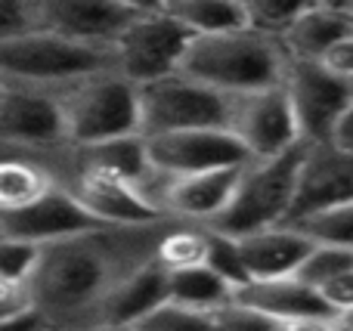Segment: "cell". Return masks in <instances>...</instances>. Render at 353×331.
I'll list each match as a JSON object with an SVG mask.
<instances>
[{
	"label": "cell",
	"mask_w": 353,
	"mask_h": 331,
	"mask_svg": "<svg viewBox=\"0 0 353 331\" xmlns=\"http://www.w3.org/2000/svg\"><path fill=\"white\" fill-rule=\"evenodd\" d=\"M171 220L134 226H93L37 248L25 279L28 307L53 331L90 325L99 303L134 273L152 264L155 242Z\"/></svg>",
	"instance_id": "cell-1"
},
{
	"label": "cell",
	"mask_w": 353,
	"mask_h": 331,
	"mask_svg": "<svg viewBox=\"0 0 353 331\" xmlns=\"http://www.w3.org/2000/svg\"><path fill=\"white\" fill-rule=\"evenodd\" d=\"M282 72H285V53L279 41L263 37L251 28L192 37L180 62V74L223 96L279 87Z\"/></svg>",
	"instance_id": "cell-2"
},
{
	"label": "cell",
	"mask_w": 353,
	"mask_h": 331,
	"mask_svg": "<svg viewBox=\"0 0 353 331\" xmlns=\"http://www.w3.org/2000/svg\"><path fill=\"white\" fill-rule=\"evenodd\" d=\"M50 93L59 105L65 146H97L137 134V87L112 68L84 74Z\"/></svg>",
	"instance_id": "cell-3"
},
{
	"label": "cell",
	"mask_w": 353,
	"mask_h": 331,
	"mask_svg": "<svg viewBox=\"0 0 353 331\" xmlns=\"http://www.w3.org/2000/svg\"><path fill=\"white\" fill-rule=\"evenodd\" d=\"M103 68H112V50L72 43L37 28L0 43V84L6 87L56 90Z\"/></svg>",
	"instance_id": "cell-4"
},
{
	"label": "cell",
	"mask_w": 353,
	"mask_h": 331,
	"mask_svg": "<svg viewBox=\"0 0 353 331\" xmlns=\"http://www.w3.org/2000/svg\"><path fill=\"white\" fill-rule=\"evenodd\" d=\"M301 142L294 149L273 158H248L239 167L232 195L226 202V208L220 211V217L211 223V233L239 235L257 233L267 226H279L288 214L292 204V186H294V167H298Z\"/></svg>",
	"instance_id": "cell-5"
},
{
	"label": "cell",
	"mask_w": 353,
	"mask_h": 331,
	"mask_svg": "<svg viewBox=\"0 0 353 331\" xmlns=\"http://www.w3.org/2000/svg\"><path fill=\"white\" fill-rule=\"evenodd\" d=\"M189 41V31L180 28L161 3H140L130 25L112 43V72L134 87H146L180 72Z\"/></svg>",
	"instance_id": "cell-6"
},
{
	"label": "cell",
	"mask_w": 353,
	"mask_h": 331,
	"mask_svg": "<svg viewBox=\"0 0 353 331\" xmlns=\"http://www.w3.org/2000/svg\"><path fill=\"white\" fill-rule=\"evenodd\" d=\"M226 109L230 96L176 72L146 87H137V134L149 140L201 127L226 130Z\"/></svg>",
	"instance_id": "cell-7"
},
{
	"label": "cell",
	"mask_w": 353,
	"mask_h": 331,
	"mask_svg": "<svg viewBox=\"0 0 353 331\" xmlns=\"http://www.w3.org/2000/svg\"><path fill=\"white\" fill-rule=\"evenodd\" d=\"M301 142H329L341 118L353 115V81L325 72L319 62L285 59L279 81Z\"/></svg>",
	"instance_id": "cell-8"
},
{
	"label": "cell",
	"mask_w": 353,
	"mask_h": 331,
	"mask_svg": "<svg viewBox=\"0 0 353 331\" xmlns=\"http://www.w3.org/2000/svg\"><path fill=\"white\" fill-rule=\"evenodd\" d=\"M226 134L242 146L248 158H273L301 142L282 87H263L230 96Z\"/></svg>",
	"instance_id": "cell-9"
},
{
	"label": "cell",
	"mask_w": 353,
	"mask_h": 331,
	"mask_svg": "<svg viewBox=\"0 0 353 331\" xmlns=\"http://www.w3.org/2000/svg\"><path fill=\"white\" fill-rule=\"evenodd\" d=\"M59 146H65V136L53 93L0 84V155L41 158Z\"/></svg>",
	"instance_id": "cell-10"
},
{
	"label": "cell",
	"mask_w": 353,
	"mask_h": 331,
	"mask_svg": "<svg viewBox=\"0 0 353 331\" xmlns=\"http://www.w3.org/2000/svg\"><path fill=\"white\" fill-rule=\"evenodd\" d=\"M140 3L128 0H34V28L84 47L112 50Z\"/></svg>",
	"instance_id": "cell-11"
},
{
	"label": "cell",
	"mask_w": 353,
	"mask_h": 331,
	"mask_svg": "<svg viewBox=\"0 0 353 331\" xmlns=\"http://www.w3.org/2000/svg\"><path fill=\"white\" fill-rule=\"evenodd\" d=\"M350 202H353V155L338 152V149L325 146V142H301L292 204H288L285 220Z\"/></svg>",
	"instance_id": "cell-12"
},
{
	"label": "cell",
	"mask_w": 353,
	"mask_h": 331,
	"mask_svg": "<svg viewBox=\"0 0 353 331\" xmlns=\"http://www.w3.org/2000/svg\"><path fill=\"white\" fill-rule=\"evenodd\" d=\"M146 155L152 173L180 177V173H205L223 167H242L248 155L223 127L180 130V134L149 136Z\"/></svg>",
	"instance_id": "cell-13"
},
{
	"label": "cell",
	"mask_w": 353,
	"mask_h": 331,
	"mask_svg": "<svg viewBox=\"0 0 353 331\" xmlns=\"http://www.w3.org/2000/svg\"><path fill=\"white\" fill-rule=\"evenodd\" d=\"M353 41V3L347 0H316L301 3L292 25L279 37L285 59L319 62L332 47Z\"/></svg>",
	"instance_id": "cell-14"
},
{
	"label": "cell",
	"mask_w": 353,
	"mask_h": 331,
	"mask_svg": "<svg viewBox=\"0 0 353 331\" xmlns=\"http://www.w3.org/2000/svg\"><path fill=\"white\" fill-rule=\"evenodd\" d=\"M93 226H99V223L90 220L74 204V198L56 186L53 192H47L31 208L19 211V214L0 217V239H12V242H25V245L41 248V245L68 239V235L84 233V229H93Z\"/></svg>",
	"instance_id": "cell-15"
},
{
	"label": "cell",
	"mask_w": 353,
	"mask_h": 331,
	"mask_svg": "<svg viewBox=\"0 0 353 331\" xmlns=\"http://www.w3.org/2000/svg\"><path fill=\"white\" fill-rule=\"evenodd\" d=\"M232 303L254 316H263V319H270V322H288V319H304V316L332 313V310L319 301L316 291L301 285L294 276L245 282L242 288L232 291Z\"/></svg>",
	"instance_id": "cell-16"
},
{
	"label": "cell",
	"mask_w": 353,
	"mask_h": 331,
	"mask_svg": "<svg viewBox=\"0 0 353 331\" xmlns=\"http://www.w3.org/2000/svg\"><path fill=\"white\" fill-rule=\"evenodd\" d=\"M232 242H236V251L245 266L248 282H254V279L294 276L298 264L304 260V254L310 251V245H307L294 229H288L285 223L257 229V233H248V235H239V239H232Z\"/></svg>",
	"instance_id": "cell-17"
},
{
	"label": "cell",
	"mask_w": 353,
	"mask_h": 331,
	"mask_svg": "<svg viewBox=\"0 0 353 331\" xmlns=\"http://www.w3.org/2000/svg\"><path fill=\"white\" fill-rule=\"evenodd\" d=\"M161 303H168V276L155 264H149V266H143L140 273H134L128 282L118 285V288L99 303L90 325L105 322V325L137 328L143 319H149Z\"/></svg>",
	"instance_id": "cell-18"
},
{
	"label": "cell",
	"mask_w": 353,
	"mask_h": 331,
	"mask_svg": "<svg viewBox=\"0 0 353 331\" xmlns=\"http://www.w3.org/2000/svg\"><path fill=\"white\" fill-rule=\"evenodd\" d=\"M53 189V177L37 158H31V155H0V217L31 208Z\"/></svg>",
	"instance_id": "cell-19"
},
{
	"label": "cell",
	"mask_w": 353,
	"mask_h": 331,
	"mask_svg": "<svg viewBox=\"0 0 353 331\" xmlns=\"http://www.w3.org/2000/svg\"><path fill=\"white\" fill-rule=\"evenodd\" d=\"M84 164L99 167L105 173L128 180L134 186H146L152 177L149 167V155H146V140L140 134H128V136H115V140L97 142V146H72Z\"/></svg>",
	"instance_id": "cell-20"
},
{
	"label": "cell",
	"mask_w": 353,
	"mask_h": 331,
	"mask_svg": "<svg viewBox=\"0 0 353 331\" xmlns=\"http://www.w3.org/2000/svg\"><path fill=\"white\" fill-rule=\"evenodd\" d=\"M161 6L180 28L189 31V37L245 28L242 0H165Z\"/></svg>",
	"instance_id": "cell-21"
},
{
	"label": "cell",
	"mask_w": 353,
	"mask_h": 331,
	"mask_svg": "<svg viewBox=\"0 0 353 331\" xmlns=\"http://www.w3.org/2000/svg\"><path fill=\"white\" fill-rule=\"evenodd\" d=\"M168 303L195 313H214L232 303V288L208 266H192V270L168 273Z\"/></svg>",
	"instance_id": "cell-22"
},
{
	"label": "cell",
	"mask_w": 353,
	"mask_h": 331,
	"mask_svg": "<svg viewBox=\"0 0 353 331\" xmlns=\"http://www.w3.org/2000/svg\"><path fill=\"white\" fill-rule=\"evenodd\" d=\"M208 254V229L205 226H186V223H171L155 242L152 264L161 273H180L192 266H205Z\"/></svg>",
	"instance_id": "cell-23"
},
{
	"label": "cell",
	"mask_w": 353,
	"mask_h": 331,
	"mask_svg": "<svg viewBox=\"0 0 353 331\" xmlns=\"http://www.w3.org/2000/svg\"><path fill=\"white\" fill-rule=\"evenodd\" d=\"M310 248H353V202L285 220Z\"/></svg>",
	"instance_id": "cell-24"
},
{
	"label": "cell",
	"mask_w": 353,
	"mask_h": 331,
	"mask_svg": "<svg viewBox=\"0 0 353 331\" xmlns=\"http://www.w3.org/2000/svg\"><path fill=\"white\" fill-rule=\"evenodd\" d=\"M353 273V248H310L294 270V279L310 291H319L325 282Z\"/></svg>",
	"instance_id": "cell-25"
},
{
	"label": "cell",
	"mask_w": 353,
	"mask_h": 331,
	"mask_svg": "<svg viewBox=\"0 0 353 331\" xmlns=\"http://www.w3.org/2000/svg\"><path fill=\"white\" fill-rule=\"evenodd\" d=\"M298 6L301 3H282V0H242L245 28L279 41V37L285 34V28L292 25Z\"/></svg>",
	"instance_id": "cell-26"
},
{
	"label": "cell",
	"mask_w": 353,
	"mask_h": 331,
	"mask_svg": "<svg viewBox=\"0 0 353 331\" xmlns=\"http://www.w3.org/2000/svg\"><path fill=\"white\" fill-rule=\"evenodd\" d=\"M205 266L211 273H217L232 291L242 288L248 282L245 276V266L239 260V251H236V242L230 235H220V233H211L208 229V254H205Z\"/></svg>",
	"instance_id": "cell-27"
},
{
	"label": "cell",
	"mask_w": 353,
	"mask_h": 331,
	"mask_svg": "<svg viewBox=\"0 0 353 331\" xmlns=\"http://www.w3.org/2000/svg\"><path fill=\"white\" fill-rule=\"evenodd\" d=\"M34 257H37L34 245L12 242V239H0V285L25 291V279L31 276Z\"/></svg>",
	"instance_id": "cell-28"
},
{
	"label": "cell",
	"mask_w": 353,
	"mask_h": 331,
	"mask_svg": "<svg viewBox=\"0 0 353 331\" xmlns=\"http://www.w3.org/2000/svg\"><path fill=\"white\" fill-rule=\"evenodd\" d=\"M34 31V0H0V43Z\"/></svg>",
	"instance_id": "cell-29"
},
{
	"label": "cell",
	"mask_w": 353,
	"mask_h": 331,
	"mask_svg": "<svg viewBox=\"0 0 353 331\" xmlns=\"http://www.w3.org/2000/svg\"><path fill=\"white\" fill-rule=\"evenodd\" d=\"M211 331H276V325L263 316L236 307V303H226L211 313Z\"/></svg>",
	"instance_id": "cell-30"
},
{
	"label": "cell",
	"mask_w": 353,
	"mask_h": 331,
	"mask_svg": "<svg viewBox=\"0 0 353 331\" xmlns=\"http://www.w3.org/2000/svg\"><path fill=\"white\" fill-rule=\"evenodd\" d=\"M353 316L341 313H323V316H304V319L273 322L276 331H353Z\"/></svg>",
	"instance_id": "cell-31"
},
{
	"label": "cell",
	"mask_w": 353,
	"mask_h": 331,
	"mask_svg": "<svg viewBox=\"0 0 353 331\" xmlns=\"http://www.w3.org/2000/svg\"><path fill=\"white\" fill-rule=\"evenodd\" d=\"M319 65H323L325 72L338 74V78L353 81V41H344V43H338V47H332L329 53L319 59Z\"/></svg>",
	"instance_id": "cell-32"
},
{
	"label": "cell",
	"mask_w": 353,
	"mask_h": 331,
	"mask_svg": "<svg viewBox=\"0 0 353 331\" xmlns=\"http://www.w3.org/2000/svg\"><path fill=\"white\" fill-rule=\"evenodd\" d=\"M41 328H47V325H43V319L31 307L10 313V316H0V331H41Z\"/></svg>",
	"instance_id": "cell-33"
},
{
	"label": "cell",
	"mask_w": 353,
	"mask_h": 331,
	"mask_svg": "<svg viewBox=\"0 0 353 331\" xmlns=\"http://www.w3.org/2000/svg\"><path fill=\"white\" fill-rule=\"evenodd\" d=\"M74 331H137L130 325H105V322H97V325H84V328H74Z\"/></svg>",
	"instance_id": "cell-34"
},
{
	"label": "cell",
	"mask_w": 353,
	"mask_h": 331,
	"mask_svg": "<svg viewBox=\"0 0 353 331\" xmlns=\"http://www.w3.org/2000/svg\"><path fill=\"white\" fill-rule=\"evenodd\" d=\"M41 331H53V328H41Z\"/></svg>",
	"instance_id": "cell-35"
}]
</instances>
